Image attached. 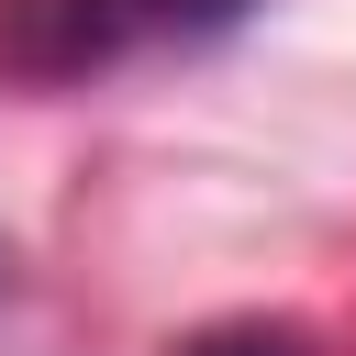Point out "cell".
<instances>
[{
    "mask_svg": "<svg viewBox=\"0 0 356 356\" xmlns=\"http://www.w3.org/2000/svg\"><path fill=\"white\" fill-rule=\"evenodd\" d=\"M178 356H312V334H300V323H211V334H189Z\"/></svg>",
    "mask_w": 356,
    "mask_h": 356,
    "instance_id": "cell-1",
    "label": "cell"
},
{
    "mask_svg": "<svg viewBox=\"0 0 356 356\" xmlns=\"http://www.w3.org/2000/svg\"><path fill=\"white\" fill-rule=\"evenodd\" d=\"M145 11H156V22H234L245 0H145Z\"/></svg>",
    "mask_w": 356,
    "mask_h": 356,
    "instance_id": "cell-2",
    "label": "cell"
}]
</instances>
